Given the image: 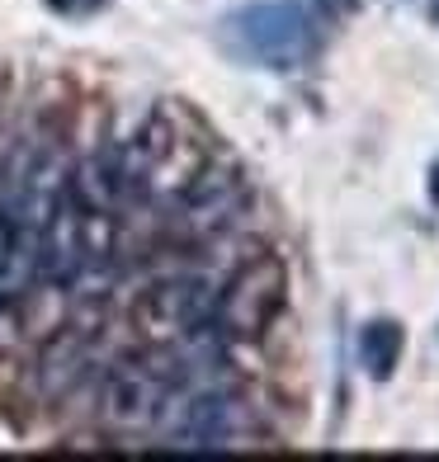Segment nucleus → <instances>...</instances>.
<instances>
[{
	"label": "nucleus",
	"instance_id": "obj_3",
	"mask_svg": "<svg viewBox=\"0 0 439 462\" xmlns=\"http://www.w3.org/2000/svg\"><path fill=\"white\" fill-rule=\"evenodd\" d=\"M288 298V269L279 255H256L246 260L232 279L222 283L218 302H213V326L227 340H256L275 326Z\"/></svg>",
	"mask_w": 439,
	"mask_h": 462
},
{
	"label": "nucleus",
	"instance_id": "obj_8",
	"mask_svg": "<svg viewBox=\"0 0 439 462\" xmlns=\"http://www.w3.org/2000/svg\"><path fill=\"white\" fill-rule=\"evenodd\" d=\"M86 368H90V340L76 335V330H61L43 354V387L57 396V392H67Z\"/></svg>",
	"mask_w": 439,
	"mask_h": 462
},
{
	"label": "nucleus",
	"instance_id": "obj_9",
	"mask_svg": "<svg viewBox=\"0 0 439 462\" xmlns=\"http://www.w3.org/2000/svg\"><path fill=\"white\" fill-rule=\"evenodd\" d=\"M48 5H52L57 14H95V10L109 5V0H48Z\"/></svg>",
	"mask_w": 439,
	"mask_h": 462
},
{
	"label": "nucleus",
	"instance_id": "obj_6",
	"mask_svg": "<svg viewBox=\"0 0 439 462\" xmlns=\"http://www.w3.org/2000/svg\"><path fill=\"white\" fill-rule=\"evenodd\" d=\"M250 203V189L241 180L237 165H218L208 156V165L171 199V222L184 236H213V231L232 226Z\"/></svg>",
	"mask_w": 439,
	"mask_h": 462
},
{
	"label": "nucleus",
	"instance_id": "obj_10",
	"mask_svg": "<svg viewBox=\"0 0 439 462\" xmlns=\"http://www.w3.org/2000/svg\"><path fill=\"white\" fill-rule=\"evenodd\" d=\"M430 194H434V203H439V165L430 171Z\"/></svg>",
	"mask_w": 439,
	"mask_h": 462
},
{
	"label": "nucleus",
	"instance_id": "obj_7",
	"mask_svg": "<svg viewBox=\"0 0 439 462\" xmlns=\"http://www.w3.org/2000/svg\"><path fill=\"white\" fill-rule=\"evenodd\" d=\"M402 349H406V330L397 321H369L360 330V364L369 368V377H378V383H388L397 373Z\"/></svg>",
	"mask_w": 439,
	"mask_h": 462
},
{
	"label": "nucleus",
	"instance_id": "obj_4",
	"mask_svg": "<svg viewBox=\"0 0 439 462\" xmlns=\"http://www.w3.org/2000/svg\"><path fill=\"white\" fill-rule=\"evenodd\" d=\"M171 392H175V364L165 354V345H152V354L123 359L104 373L99 415L114 430H152Z\"/></svg>",
	"mask_w": 439,
	"mask_h": 462
},
{
	"label": "nucleus",
	"instance_id": "obj_11",
	"mask_svg": "<svg viewBox=\"0 0 439 462\" xmlns=\"http://www.w3.org/2000/svg\"><path fill=\"white\" fill-rule=\"evenodd\" d=\"M430 19H434V24H439V0H430Z\"/></svg>",
	"mask_w": 439,
	"mask_h": 462
},
{
	"label": "nucleus",
	"instance_id": "obj_2",
	"mask_svg": "<svg viewBox=\"0 0 439 462\" xmlns=\"http://www.w3.org/2000/svg\"><path fill=\"white\" fill-rule=\"evenodd\" d=\"M156 430L175 453H227L260 434V415L237 387H180L165 396Z\"/></svg>",
	"mask_w": 439,
	"mask_h": 462
},
{
	"label": "nucleus",
	"instance_id": "obj_1",
	"mask_svg": "<svg viewBox=\"0 0 439 462\" xmlns=\"http://www.w3.org/2000/svg\"><path fill=\"white\" fill-rule=\"evenodd\" d=\"M326 43L322 0H256L222 19V48L265 71H298Z\"/></svg>",
	"mask_w": 439,
	"mask_h": 462
},
{
	"label": "nucleus",
	"instance_id": "obj_5",
	"mask_svg": "<svg viewBox=\"0 0 439 462\" xmlns=\"http://www.w3.org/2000/svg\"><path fill=\"white\" fill-rule=\"evenodd\" d=\"M213 302L218 292L208 279H161L137 298L133 307V326L142 330L146 345H175L184 335H194L199 326L213 321Z\"/></svg>",
	"mask_w": 439,
	"mask_h": 462
}]
</instances>
